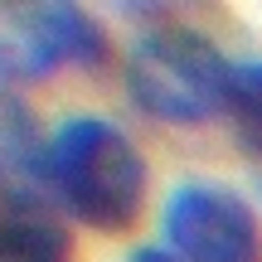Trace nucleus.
<instances>
[{
    "mask_svg": "<svg viewBox=\"0 0 262 262\" xmlns=\"http://www.w3.org/2000/svg\"><path fill=\"white\" fill-rule=\"evenodd\" d=\"M49 136H39V122L25 112V102L0 93V180L10 185H39Z\"/></svg>",
    "mask_w": 262,
    "mask_h": 262,
    "instance_id": "423d86ee",
    "label": "nucleus"
},
{
    "mask_svg": "<svg viewBox=\"0 0 262 262\" xmlns=\"http://www.w3.org/2000/svg\"><path fill=\"white\" fill-rule=\"evenodd\" d=\"M126 262H180L175 253H165V248H136Z\"/></svg>",
    "mask_w": 262,
    "mask_h": 262,
    "instance_id": "6e6552de",
    "label": "nucleus"
},
{
    "mask_svg": "<svg viewBox=\"0 0 262 262\" xmlns=\"http://www.w3.org/2000/svg\"><path fill=\"white\" fill-rule=\"evenodd\" d=\"M126 93L165 126H199L224 112L233 63L189 25H156L126 49Z\"/></svg>",
    "mask_w": 262,
    "mask_h": 262,
    "instance_id": "f03ea898",
    "label": "nucleus"
},
{
    "mask_svg": "<svg viewBox=\"0 0 262 262\" xmlns=\"http://www.w3.org/2000/svg\"><path fill=\"white\" fill-rule=\"evenodd\" d=\"M73 238L39 189L0 180V262H68Z\"/></svg>",
    "mask_w": 262,
    "mask_h": 262,
    "instance_id": "39448f33",
    "label": "nucleus"
},
{
    "mask_svg": "<svg viewBox=\"0 0 262 262\" xmlns=\"http://www.w3.org/2000/svg\"><path fill=\"white\" fill-rule=\"evenodd\" d=\"M165 248L180 262H262V224L224 180H185L160 209Z\"/></svg>",
    "mask_w": 262,
    "mask_h": 262,
    "instance_id": "7ed1b4c3",
    "label": "nucleus"
},
{
    "mask_svg": "<svg viewBox=\"0 0 262 262\" xmlns=\"http://www.w3.org/2000/svg\"><path fill=\"white\" fill-rule=\"evenodd\" d=\"M102 58L107 29L78 5H0V83H39Z\"/></svg>",
    "mask_w": 262,
    "mask_h": 262,
    "instance_id": "20e7f679",
    "label": "nucleus"
},
{
    "mask_svg": "<svg viewBox=\"0 0 262 262\" xmlns=\"http://www.w3.org/2000/svg\"><path fill=\"white\" fill-rule=\"evenodd\" d=\"M224 117L233 126V141L248 156H262V58L233 63V83H228Z\"/></svg>",
    "mask_w": 262,
    "mask_h": 262,
    "instance_id": "0eeeda50",
    "label": "nucleus"
},
{
    "mask_svg": "<svg viewBox=\"0 0 262 262\" xmlns=\"http://www.w3.org/2000/svg\"><path fill=\"white\" fill-rule=\"evenodd\" d=\"M39 185L58 209L97 233L131 228L146 209L150 165L141 146L107 117H68L49 136Z\"/></svg>",
    "mask_w": 262,
    "mask_h": 262,
    "instance_id": "f257e3e1",
    "label": "nucleus"
}]
</instances>
